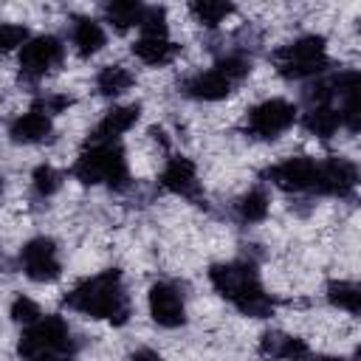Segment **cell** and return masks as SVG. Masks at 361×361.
I'll list each match as a JSON object with an SVG mask.
<instances>
[{
	"label": "cell",
	"instance_id": "obj_11",
	"mask_svg": "<svg viewBox=\"0 0 361 361\" xmlns=\"http://www.w3.org/2000/svg\"><path fill=\"white\" fill-rule=\"evenodd\" d=\"M149 313L161 327H180L186 322V307L175 285L155 282L149 288Z\"/></svg>",
	"mask_w": 361,
	"mask_h": 361
},
{
	"label": "cell",
	"instance_id": "obj_9",
	"mask_svg": "<svg viewBox=\"0 0 361 361\" xmlns=\"http://www.w3.org/2000/svg\"><path fill=\"white\" fill-rule=\"evenodd\" d=\"M355 180H358V172H355V164L347 161V158H327L319 164L316 169V183L313 189L322 192V195H350L355 189Z\"/></svg>",
	"mask_w": 361,
	"mask_h": 361
},
{
	"label": "cell",
	"instance_id": "obj_5",
	"mask_svg": "<svg viewBox=\"0 0 361 361\" xmlns=\"http://www.w3.org/2000/svg\"><path fill=\"white\" fill-rule=\"evenodd\" d=\"M296 121V107L285 99H268L248 113V133L257 138H276Z\"/></svg>",
	"mask_w": 361,
	"mask_h": 361
},
{
	"label": "cell",
	"instance_id": "obj_24",
	"mask_svg": "<svg viewBox=\"0 0 361 361\" xmlns=\"http://www.w3.org/2000/svg\"><path fill=\"white\" fill-rule=\"evenodd\" d=\"M268 209H271V203H268V195H265L262 189H248V192L240 197V203H237V212H240V217H243L245 223H259V220H265V217H268Z\"/></svg>",
	"mask_w": 361,
	"mask_h": 361
},
{
	"label": "cell",
	"instance_id": "obj_32",
	"mask_svg": "<svg viewBox=\"0 0 361 361\" xmlns=\"http://www.w3.org/2000/svg\"><path fill=\"white\" fill-rule=\"evenodd\" d=\"M282 344H285V333L268 330V333H262V338H259V353H262L265 358H276V361H279Z\"/></svg>",
	"mask_w": 361,
	"mask_h": 361
},
{
	"label": "cell",
	"instance_id": "obj_3",
	"mask_svg": "<svg viewBox=\"0 0 361 361\" xmlns=\"http://www.w3.org/2000/svg\"><path fill=\"white\" fill-rule=\"evenodd\" d=\"M274 65L282 76L288 79H305V76H316L327 68V54H324V39L310 34L302 37L285 48H279L274 54Z\"/></svg>",
	"mask_w": 361,
	"mask_h": 361
},
{
	"label": "cell",
	"instance_id": "obj_36",
	"mask_svg": "<svg viewBox=\"0 0 361 361\" xmlns=\"http://www.w3.org/2000/svg\"><path fill=\"white\" fill-rule=\"evenodd\" d=\"M0 189H3V180H0Z\"/></svg>",
	"mask_w": 361,
	"mask_h": 361
},
{
	"label": "cell",
	"instance_id": "obj_6",
	"mask_svg": "<svg viewBox=\"0 0 361 361\" xmlns=\"http://www.w3.org/2000/svg\"><path fill=\"white\" fill-rule=\"evenodd\" d=\"M20 262L28 279L34 282H54L62 274V265L56 259V245L51 237H34L23 245Z\"/></svg>",
	"mask_w": 361,
	"mask_h": 361
},
{
	"label": "cell",
	"instance_id": "obj_19",
	"mask_svg": "<svg viewBox=\"0 0 361 361\" xmlns=\"http://www.w3.org/2000/svg\"><path fill=\"white\" fill-rule=\"evenodd\" d=\"M327 302H330L333 307L347 310V313L355 316V313L361 310V290H358V285L350 282V279H333V282L327 285Z\"/></svg>",
	"mask_w": 361,
	"mask_h": 361
},
{
	"label": "cell",
	"instance_id": "obj_30",
	"mask_svg": "<svg viewBox=\"0 0 361 361\" xmlns=\"http://www.w3.org/2000/svg\"><path fill=\"white\" fill-rule=\"evenodd\" d=\"M71 104H73V99L68 93H51V96H42L39 99L37 110L45 113V116H56V113H65Z\"/></svg>",
	"mask_w": 361,
	"mask_h": 361
},
{
	"label": "cell",
	"instance_id": "obj_28",
	"mask_svg": "<svg viewBox=\"0 0 361 361\" xmlns=\"http://www.w3.org/2000/svg\"><path fill=\"white\" fill-rule=\"evenodd\" d=\"M28 42V28L17 23H0V54H8Z\"/></svg>",
	"mask_w": 361,
	"mask_h": 361
},
{
	"label": "cell",
	"instance_id": "obj_15",
	"mask_svg": "<svg viewBox=\"0 0 361 361\" xmlns=\"http://www.w3.org/2000/svg\"><path fill=\"white\" fill-rule=\"evenodd\" d=\"M8 135L20 144H37V141H45L51 135V118L39 110H28L23 116H17L8 127Z\"/></svg>",
	"mask_w": 361,
	"mask_h": 361
},
{
	"label": "cell",
	"instance_id": "obj_18",
	"mask_svg": "<svg viewBox=\"0 0 361 361\" xmlns=\"http://www.w3.org/2000/svg\"><path fill=\"white\" fill-rule=\"evenodd\" d=\"M305 130L316 138H330L338 127H341V118H338V110H333L330 104L324 107H310L307 116H305Z\"/></svg>",
	"mask_w": 361,
	"mask_h": 361
},
{
	"label": "cell",
	"instance_id": "obj_29",
	"mask_svg": "<svg viewBox=\"0 0 361 361\" xmlns=\"http://www.w3.org/2000/svg\"><path fill=\"white\" fill-rule=\"evenodd\" d=\"M11 319L20 322V324H34L39 319V305L28 296H17L11 302Z\"/></svg>",
	"mask_w": 361,
	"mask_h": 361
},
{
	"label": "cell",
	"instance_id": "obj_22",
	"mask_svg": "<svg viewBox=\"0 0 361 361\" xmlns=\"http://www.w3.org/2000/svg\"><path fill=\"white\" fill-rule=\"evenodd\" d=\"M104 14H107V23H110V25H116L118 31H127V28H133V25L141 23L144 6L135 3V0H113V3L104 8Z\"/></svg>",
	"mask_w": 361,
	"mask_h": 361
},
{
	"label": "cell",
	"instance_id": "obj_10",
	"mask_svg": "<svg viewBox=\"0 0 361 361\" xmlns=\"http://www.w3.org/2000/svg\"><path fill=\"white\" fill-rule=\"evenodd\" d=\"M209 279H212L214 290H217V293H223V296H226V299H231V302H234L237 296H243L248 288L259 285V282H257V271H254V265H248V262L212 265Z\"/></svg>",
	"mask_w": 361,
	"mask_h": 361
},
{
	"label": "cell",
	"instance_id": "obj_34",
	"mask_svg": "<svg viewBox=\"0 0 361 361\" xmlns=\"http://www.w3.org/2000/svg\"><path fill=\"white\" fill-rule=\"evenodd\" d=\"M45 361H71V358H51V355H48Z\"/></svg>",
	"mask_w": 361,
	"mask_h": 361
},
{
	"label": "cell",
	"instance_id": "obj_13",
	"mask_svg": "<svg viewBox=\"0 0 361 361\" xmlns=\"http://www.w3.org/2000/svg\"><path fill=\"white\" fill-rule=\"evenodd\" d=\"M141 116V107L138 104H121V107H113L104 113V118L96 124L93 130V144H110L113 138H118L121 133H127Z\"/></svg>",
	"mask_w": 361,
	"mask_h": 361
},
{
	"label": "cell",
	"instance_id": "obj_20",
	"mask_svg": "<svg viewBox=\"0 0 361 361\" xmlns=\"http://www.w3.org/2000/svg\"><path fill=\"white\" fill-rule=\"evenodd\" d=\"M234 305H237V310L243 313V316H251V319H268V316H274V299L259 288V285H254V288H248L243 296H237L234 299Z\"/></svg>",
	"mask_w": 361,
	"mask_h": 361
},
{
	"label": "cell",
	"instance_id": "obj_31",
	"mask_svg": "<svg viewBox=\"0 0 361 361\" xmlns=\"http://www.w3.org/2000/svg\"><path fill=\"white\" fill-rule=\"evenodd\" d=\"M307 344L305 338H296V336H285V344H282V353H279V361H305L307 358Z\"/></svg>",
	"mask_w": 361,
	"mask_h": 361
},
{
	"label": "cell",
	"instance_id": "obj_12",
	"mask_svg": "<svg viewBox=\"0 0 361 361\" xmlns=\"http://www.w3.org/2000/svg\"><path fill=\"white\" fill-rule=\"evenodd\" d=\"M161 186L175 192V195H183V197H195L200 183H197V169L189 158L178 155V158H169L164 172H161Z\"/></svg>",
	"mask_w": 361,
	"mask_h": 361
},
{
	"label": "cell",
	"instance_id": "obj_2",
	"mask_svg": "<svg viewBox=\"0 0 361 361\" xmlns=\"http://www.w3.org/2000/svg\"><path fill=\"white\" fill-rule=\"evenodd\" d=\"M73 178L96 186V183H110L116 189L127 186V161L118 144H93L90 149H85L76 164H73Z\"/></svg>",
	"mask_w": 361,
	"mask_h": 361
},
{
	"label": "cell",
	"instance_id": "obj_25",
	"mask_svg": "<svg viewBox=\"0 0 361 361\" xmlns=\"http://www.w3.org/2000/svg\"><path fill=\"white\" fill-rule=\"evenodd\" d=\"M138 28L141 37H166V11L161 6H144Z\"/></svg>",
	"mask_w": 361,
	"mask_h": 361
},
{
	"label": "cell",
	"instance_id": "obj_35",
	"mask_svg": "<svg viewBox=\"0 0 361 361\" xmlns=\"http://www.w3.org/2000/svg\"><path fill=\"white\" fill-rule=\"evenodd\" d=\"M324 361H344V358H324Z\"/></svg>",
	"mask_w": 361,
	"mask_h": 361
},
{
	"label": "cell",
	"instance_id": "obj_7",
	"mask_svg": "<svg viewBox=\"0 0 361 361\" xmlns=\"http://www.w3.org/2000/svg\"><path fill=\"white\" fill-rule=\"evenodd\" d=\"M316 169H319V164L313 158L296 155V158H285L282 164L271 166L265 175L274 186H279L285 192H307L316 183Z\"/></svg>",
	"mask_w": 361,
	"mask_h": 361
},
{
	"label": "cell",
	"instance_id": "obj_27",
	"mask_svg": "<svg viewBox=\"0 0 361 361\" xmlns=\"http://www.w3.org/2000/svg\"><path fill=\"white\" fill-rule=\"evenodd\" d=\"M251 71V62L243 56V54H226L220 62H217V73H223L228 82H240L245 79Z\"/></svg>",
	"mask_w": 361,
	"mask_h": 361
},
{
	"label": "cell",
	"instance_id": "obj_33",
	"mask_svg": "<svg viewBox=\"0 0 361 361\" xmlns=\"http://www.w3.org/2000/svg\"><path fill=\"white\" fill-rule=\"evenodd\" d=\"M133 361H161V358H158L155 350H138V353L133 355Z\"/></svg>",
	"mask_w": 361,
	"mask_h": 361
},
{
	"label": "cell",
	"instance_id": "obj_14",
	"mask_svg": "<svg viewBox=\"0 0 361 361\" xmlns=\"http://www.w3.org/2000/svg\"><path fill=\"white\" fill-rule=\"evenodd\" d=\"M183 93L200 102H220L231 93V82L217 71H203L183 82Z\"/></svg>",
	"mask_w": 361,
	"mask_h": 361
},
{
	"label": "cell",
	"instance_id": "obj_16",
	"mask_svg": "<svg viewBox=\"0 0 361 361\" xmlns=\"http://www.w3.org/2000/svg\"><path fill=\"white\" fill-rule=\"evenodd\" d=\"M133 54L144 65H166L178 54V45L169 42L166 37H138L133 42Z\"/></svg>",
	"mask_w": 361,
	"mask_h": 361
},
{
	"label": "cell",
	"instance_id": "obj_17",
	"mask_svg": "<svg viewBox=\"0 0 361 361\" xmlns=\"http://www.w3.org/2000/svg\"><path fill=\"white\" fill-rule=\"evenodd\" d=\"M73 45H76V51H79L82 56H90V54L102 51V45H104V31H102V25H99L96 20H90V17H79V20L73 23Z\"/></svg>",
	"mask_w": 361,
	"mask_h": 361
},
{
	"label": "cell",
	"instance_id": "obj_8",
	"mask_svg": "<svg viewBox=\"0 0 361 361\" xmlns=\"http://www.w3.org/2000/svg\"><path fill=\"white\" fill-rule=\"evenodd\" d=\"M62 59V42L51 34H42V37H34L23 45L20 51V71L28 76V79H39L51 65H56Z\"/></svg>",
	"mask_w": 361,
	"mask_h": 361
},
{
	"label": "cell",
	"instance_id": "obj_1",
	"mask_svg": "<svg viewBox=\"0 0 361 361\" xmlns=\"http://www.w3.org/2000/svg\"><path fill=\"white\" fill-rule=\"evenodd\" d=\"M65 305L93 316V319H107L113 324H124L130 319V302L121 288V274L118 271H102L85 282H79L68 296Z\"/></svg>",
	"mask_w": 361,
	"mask_h": 361
},
{
	"label": "cell",
	"instance_id": "obj_23",
	"mask_svg": "<svg viewBox=\"0 0 361 361\" xmlns=\"http://www.w3.org/2000/svg\"><path fill=\"white\" fill-rule=\"evenodd\" d=\"M189 8H192V14H195V20H197L200 25H206V28L220 25L228 14H234V6H231V3H223V0H197V3H192Z\"/></svg>",
	"mask_w": 361,
	"mask_h": 361
},
{
	"label": "cell",
	"instance_id": "obj_4",
	"mask_svg": "<svg viewBox=\"0 0 361 361\" xmlns=\"http://www.w3.org/2000/svg\"><path fill=\"white\" fill-rule=\"evenodd\" d=\"M68 338H71V330H68V322L62 316H39L23 333V338L17 344V353L25 361H42L51 353L68 350Z\"/></svg>",
	"mask_w": 361,
	"mask_h": 361
},
{
	"label": "cell",
	"instance_id": "obj_21",
	"mask_svg": "<svg viewBox=\"0 0 361 361\" xmlns=\"http://www.w3.org/2000/svg\"><path fill=\"white\" fill-rule=\"evenodd\" d=\"M133 82H135V79H133V73H130L124 65H107V68H102L99 76H96V90H99L102 96H118V93H124Z\"/></svg>",
	"mask_w": 361,
	"mask_h": 361
},
{
	"label": "cell",
	"instance_id": "obj_26",
	"mask_svg": "<svg viewBox=\"0 0 361 361\" xmlns=\"http://www.w3.org/2000/svg\"><path fill=\"white\" fill-rule=\"evenodd\" d=\"M31 183H34V192H37V195L48 197V195H54V192L62 186V175H59L54 166L42 164V166H37V169H34Z\"/></svg>",
	"mask_w": 361,
	"mask_h": 361
}]
</instances>
